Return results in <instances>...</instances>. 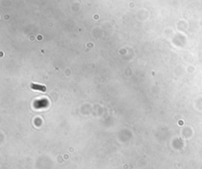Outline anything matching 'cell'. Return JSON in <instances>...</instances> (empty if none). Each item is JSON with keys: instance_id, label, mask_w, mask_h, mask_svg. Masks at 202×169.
I'll list each match as a JSON object with an SVG mask.
<instances>
[{"instance_id": "6da1fadb", "label": "cell", "mask_w": 202, "mask_h": 169, "mask_svg": "<svg viewBox=\"0 0 202 169\" xmlns=\"http://www.w3.org/2000/svg\"><path fill=\"white\" fill-rule=\"evenodd\" d=\"M31 87L33 89H36V90H40L42 92H45L46 91V87L44 86H40V84H32Z\"/></svg>"}]
</instances>
